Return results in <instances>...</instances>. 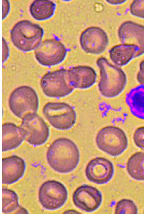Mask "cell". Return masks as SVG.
Returning a JSON list of instances; mask_svg holds the SVG:
<instances>
[{
  "label": "cell",
  "mask_w": 144,
  "mask_h": 215,
  "mask_svg": "<svg viewBox=\"0 0 144 215\" xmlns=\"http://www.w3.org/2000/svg\"><path fill=\"white\" fill-rule=\"evenodd\" d=\"M47 159L50 166L61 173L73 170L80 161L79 149L75 143L68 138H58L51 144L48 150Z\"/></svg>",
  "instance_id": "cell-1"
},
{
  "label": "cell",
  "mask_w": 144,
  "mask_h": 215,
  "mask_svg": "<svg viewBox=\"0 0 144 215\" xmlns=\"http://www.w3.org/2000/svg\"><path fill=\"white\" fill-rule=\"evenodd\" d=\"M96 64L100 70V79L98 87L100 93L108 98L118 96L124 89L126 83L125 72L104 57L98 59Z\"/></svg>",
  "instance_id": "cell-2"
},
{
  "label": "cell",
  "mask_w": 144,
  "mask_h": 215,
  "mask_svg": "<svg viewBox=\"0 0 144 215\" xmlns=\"http://www.w3.org/2000/svg\"><path fill=\"white\" fill-rule=\"evenodd\" d=\"M44 31L38 25L28 20L18 22L11 31L14 45L19 50L27 52L36 49L40 43Z\"/></svg>",
  "instance_id": "cell-3"
},
{
  "label": "cell",
  "mask_w": 144,
  "mask_h": 215,
  "mask_svg": "<svg viewBox=\"0 0 144 215\" xmlns=\"http://www.w3.org/2000/svg\"><path fill=\"white\" fill-rule=\"evenodd\" d=\"M96 142L102 151L113 156L121 154L127 148L128 140L124 131L113 126H108L101 129L97 133Z\"/></svg>",
  "instance_id": "cell-4"
},
{
  "label": "cell",
  "mask_w": 144,
  "mask_h": 215,
  "mask_svg": "<svg viewBox=\"0 0 144 215\" xmlns=\"http://www.w3.org/2000/svg\"><path fill=\"white\" fill-rule=\"evenodd\" d=\"M9 105L13 113L23 119L29 114L36 113L39 105L38 96L35 90L30 87L20 86L11 94Z\"/></svg>",
  "instance_id": "cell-5"
},
{
  "label": "cell",
  "mask_w": 144,
  "mask_h": 215,
  "mask_svg": "<svg viewBox=\"0 0 144 215\" xmlns=\"http://www.w3.org/2000/svg\"><path fill=\"white\" fill-rule=\"evenodd\" d=\"M43 112L50 124L58 130H68L76 122V114L75 110L65 103H48L44 106Z\"/></svg>",
  "instance_id": "cell-6"
},
{
  "label": "cell",
  "mask_w": 144,
  "mask_h": 215,
  "mask_svg": "<svg viewBox=\"0 0 144 215\" xmlns=\"http://www.w3.org/2000/svg\"><path fill=\"white\" fill-rule=\"evenodd\" d=\"M40 85L45 95L52 98L66 96L74 89L69 80L67 70L64 69L46 74L41 80Z\"/></svg>",
  "instance_id": "cell-7"
},
{
  "label": "cell",
  "mask_w": 144,
  "mask_h": 215,
  "mask_svg": "<svg viewBox=\"0 0 144 215\" xmlns=\"http://www.w3.org/2000/svg\"><path fill=\"white\" fill-rule=\"evenodd\" d=\"M68 197L66 187L61 183L56 181H46L39 190L40 202L47 210H55L61 207L66 202Z\"/></svg>",
  "instance_id": "cell-8"
},
{
  "label": "cell",
  "mask_w": 144,
  "mask_h": 215,
  "mask_svg": "<svg viewBox=\"0 0 144 215\" xmlns=\"http://www.w3.org/2000/svg\"><path fill=\"white\" fill-rule=\"evenodd\" d=\"M25 139L30 144L39 145L44 143L49 135V127L36 114H29L23 119L20 126Z\"/></svg>",
  "instance_id": "cell-9"
},
{
  "label": "cell",
  "mask_w": 144,
  "mask_h": 215,
  "mask_svg": "<svg viewBox=\"0 0 144 215\" xmlns=\"http://www.w3.org/2000/svg\"><path fill=\"white\" fill-rule=\"evenodd\" d=\"M35 56L41 65L51 66L58 65L65 59L67 50L64 45L56 39L44 40L36 48Z\"/></svg>",
  "instance_id": "cell-10"
},
{
  "label": "cell",
  "mask_w": 144,
  "mask_h": 215,
  "mask_svg": "<svg viewBox=\"0 0 144 215\" xmlns=\"http://www.w3.org/2000/svg\"><path fill=\"white\" fill-rule=\"evenodd\" d=\"M81 46L85 52L99 54L106 49L109 42L106 33L101 28L89 27L81 33L80 38Z\"/></svg>",
  "instance_id": "cell-11"
},
{
  "label": "cell",
  "mask_w": 144,
  "mask_h": 215,
  "mask_svg": "<svg viewBox=\"0 0 144 215\" xmlns=\"http://www.w3.org/2000/svg\"><path fill=\"white\" fill-rule=\"evenodd\" d=\"M74 205L87 212H94L100 205L102 201L101 192L96 188L87 185L78 187L72 196Z\"/></svg>",
  "instance_id": "cell-12"
},
{
  "label": "cell",
  "mask_w": 144,
  "mask_h": 215,
  "mask_svg": "<svg viewBox=\"0 0 144 215\" xmlns=\"http://www.w3.org/2000/svg\"><path fill=\"white\" fill-rule=\"evenodd\" d=\"M114 173L112 163L103 157H97L91 160L86 167L85 173L90 181L98 184L107 183L112 178Z\"/></svg>",
  "instance_id": "cell-13"
},
{
  "label": "cell",
  "mask_w": 144,
  "mask_h": 215,
  "mask_svg": "<svg viewBox=\"0 0 144 215\" xmlns=\"http://www.w3.org/2000/svg\"><path fill=\"white\" fill-rule=\"evenodd\" d=\"M120 40L123 44L136 46L137 51L135 57L144 53V26L131 21L125 22L118 31Z\"/></svg>",
  "instance_id": "cell-14"
},
{
  "label": "cell",
  "mask_w": 144,
  "mask_h": 215,
  "mask_svg": "<svg viewBox=\"0 0 144 215\" xmlns=\"http://www.w3.org/2000/svg\"><path fill=\"white\" fill-rule=\"evenodd\" d=\"M26 168L24 160L16 155L4 158L2 160V183L11 184L19 180Z\"/></svg>",
  "instance_id": "cell-15"
},
{
  "label": "cell",
  "mask_w": 144,
  "mask_h": 215,
  "mask_svg": "<svg viewBox=\"0 0 144 215\" xmlns=\"http://www.w3.org/2000/svg\"><path fill=\"white\" fill-rule=\"evenodd\" d=\"M67 72L69 82L74 88H88L93 86L96 81V72L89 66H74L67 70Z\"/></svg>",
  "instance_id": "cell-16"
},
{
  "label": "cell",
  "mask_w": 144,
  "mask_h": 215,
  "mask_svg": "<svg viewBox=\"0 0 144 215\" xmlns=\"http://www.w3.org/2000/svg\"><path fill=\"white\" fill-rule=\"evenodd\" d=\"M2 152L15 149L25 139L23 132L20 127L13 123H7L2 125Z\"/></svg>",
  "instance_id": "cell-17"
},
{
  "label": "cell",
  "mask_w": 144,
  "mask_h": 215,
  "mask_svg": "<svg viewBox=\"0 0 144 215\" xmlns=\"http://www.w3.org/2000/svg\"><path fill=\"white\" fill-rule=\"evenodd\" d=\"M137 51V48L135 45L122 43L111 48L109 51V56L116 65L123 66L135 57Z\"/></svg>",
  "instance_id": "cell-18"
},
{
  "label": "cell",
  "mask_w": 144,
  "mask_h": 215,
  "mask_svg": "<svg viewBox=\"0 0 144 215\" xmlns=\"http://www.w3.org/2000/svg\"><path fill=\"white\" fill-rule=\"evenodd\" d=\"M126 101L132 113L144 120V86L140 85L131 90L126 95Z\"/></svg>",
  "instance_id": "cell-19"
},
{
  "label": "cell",
  "mask_w": 144,
  "mask_h": 215,
  "mask_svg": "<svg viewBox=\"0 0 144 215\" xmlns=\"http://www.w3.org/2000/svg\"><path fill=\"white\" fill-rule=\"evenodd\" d=\"M56 4L47 0H37L31 5L30 12L32 17L38 20L48 19L53 15L56 8Z\"/></svg>",
  "instance_id": "cell-20"
},
{
  "label": "cell",
  "mask_w": 144,
  "mask_h": 215,
  "mask_svg": "<svg viewBox=\"0 0 144 215\" xmlns=\"http://www.w3.org/2000/svg\"><path fill=\"white\" fill-rule=\"evenodd\" d=\"M127 170L134 179L144 180V152H138L130 157L127 163Z\"/></svg>",
  "instance_id": "cell-21"
},
{
  "label": "cell",
  "mask_w": 144,
  "mask_h": 215,
  "mask_svg": "<svg viewBox=\"0 0 144 215\" xmlns=\"http://www.w3.org/2000/svg\"><path fill=\"white\" fill-rule=\"evenodd\" d=\"M2 192V211L3 213H11L19 207L18 197L14 191L3 188Z\"/></svg>",
  "instance_id": "cell-22"
},
{
  "label": "cell",
  "mask_w": 144,
  "mask_h": 215,
  "mask_svg": "<svg viewBox=\"0 0 144 215\" xmlns=\"http://www.w3.org/2000/svg\"><path fill=\"white\" fill-rule=\"evenodd\" d=\"M137 207L131 200L123 199L117 203L115 209V214H138Z\"/></svg>",
  "instance_id": "cell-23"
},
{
  "label": "cell",
  "mask_w": 144,
  "mask_h": 215,
  "mask_svg": "<svg viewBox=\"0 0 144 215\" xmlns=\"http://www.w3.org/2000/svg\"><path fill=\"white\" fill-rule=\"evenodd\" d=\"M130 11L132 15L144 19V0L134 1L130 6Z\"/></svg>",
  "instance_id": "cell-24"
},
{
  "label": "cell",
  "mask_w": 144,
  "mask_h": 215,
  "mask_svg": "<svg viewBox=\"0 0 144 215\" xmlns=\"http://www.w3.org/2000/svg\"><path fill=\"white\" fill-rule=\"evenodd\" d=\"M134 142L138 147L144 149V126L137 128L133 136Z\"/></svg>",
  "instance_id": "cell-25"
},
{
  "label": "cell",
  "mask_w": 144,
  "mask_h": 215,
  "mask_svg": "<svg viewBox=\"0 0 144 215\" xmlns=\"http://www.w3.org/2000/svg\"><path fill=\"white\" fill-rule=\"evenodd\" d=\"M137 78L141 85L144 86V73L139 71L137 74Z\"/></svg>",
  "instance_id": "cell-26"
},
{
  "label": "cell",
  "mask_w": 144,
  "mask_h": 215,
  "mask_svg": "<svg viewBox=\"0 0 144 215\" xmlns=\"http://www.w3.org/2000/svg\"><path fill=\"white\" fill-rule=\"evenodd\" d=\"M108 2L112 4H119L124 3L126 0H109L107 1Z\"/></svg>",
  "instance_id": "cell-27"
},
{
  "label": "cell",
  "mask_w": 144,
  "mask_h": 215,
  "mask_svg": "<svg viewBox=\"0 0 144 215\" xmlns=\"http://www.w3.org/2000/svg\"><path fill=\"white\" fill-rule=\"evenodd\" d=\"M64 214H79L80 213L74 210H69L63 213Z\"/></svg>",
  "instance_id": "cell-28"
},
{
  "label": "cell",
  "mask_w": 144,
  "mask_h": 215,
  "mask_svg": "<svg viewBox=\"0 0 144 215\" xmlns=\"http://www.w3.org/2000/svg\"><path fill=\"white\" fill-rule=\"evenodd\" d=\"M139 69L140 71L144 73V60L140 63Z\"/></svg>",
  "instance_id": "cell-29"
},
{
  "label": "cell",
  "mask_w": 144,
  "mask_h": 215,
  "mask_svg": "<svg viewBox=\"0 0 144 215\" xmlns=\"http://www.w3.org/2000/svg\"></svg>",
  "instance_id": "cell-30"
}]
</instances>
